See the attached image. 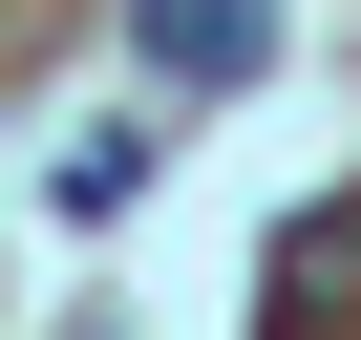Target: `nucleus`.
<instances>
[{
  "label": "nucleus",
  "mask_w": 361,
  "mask_h": 340,
  "mask_svg": "<svg viewBox=\"0 0 361 340\" xmlns=\"http://www.w3.org/2000/svg\"><path fill=\"white\" fill-rule=\"evenodd\" d=\"M128 43H149V85H255L276 0H128Z\"/></svg>",
  "instance_id": "f257e3e1"
}]
</instances>
